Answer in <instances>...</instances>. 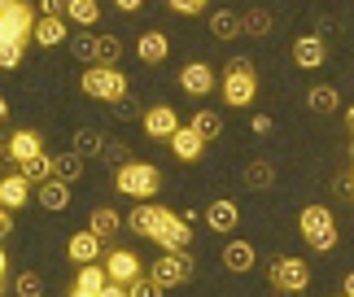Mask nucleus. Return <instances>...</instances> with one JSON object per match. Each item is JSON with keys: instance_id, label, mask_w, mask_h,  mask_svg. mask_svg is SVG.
I'll return each mask as SVG.
<instances>
[{"instance_id": "33", "label": "nucleus", "mask_w": 354, "mask_h": 297, "mask_svg": "<svg viewBox=\"0 0 354 297\" xmlns=\"http://www.w3.org/2000/svg\"><path fill=\"white\" fill-rule=\"evenodd\" d=\"M122 57V39L118 35H97V61L101 66H114Z\"/></svg>"}, {"instance_id": "23", "label": "nucleus", "mask_w": 354, "mask_h": 297, "mask_svg": "<svg viewBox=\"0 0 354 297\" xmlns=\"http://www.w3.org/2000/svg\"><path fill=\"white\" fill-rule=\"evenodd\" d=\"M241 31H245V18H236V13H227V9H219L210 18V35L214 39H236Z\"/></svg>"}, {"instance_id": "27", "label": "nucleus", "mask_w": 354, "mask_h": 297, "mask_svg": "<svg viewBox=\"0 0 354 297\" xmlns=\"http://www.w3.org/2000/svg\"><path fill=\"white\" fill-rule=\"evenodd\" d=\"M306 105H310L315 114H333V110H337V92H333L328 84H319V88L306 92Z\"/></svg>"}, {"instance_id": "35", "label": "nucleus", "mask_w": 354, "mask_h": 297, "mask_svg": "<svg viewBox=\"0 0 354 297\" xmlns=\"http://www.w3.org/2000/svg\"><path fill=\"white\" fill-rule=\"evenodd\" d=\"M245 31L258 35V39L271 35V13H267V9H250V13H245Z\"/></svg>"}, {"instance_id": "53", "label": "nucleus", "mask_w": 354, "mask_h": 297, "mask_svg": "<svg viewBox=\"0 0 354 297\" xmlns=\"http://www.w3.org/2000/svg\"><path fill=\"white\" fill-rule=\"evenodd\" d=\"M350 188H354V180H350Z\"/></svg>"}, {"instance_id": "26", "label": "nucleus", "mask_w": 354, "mask_h": 297, "mask_svg": "<svg viewBox=\"0 0 354 297\" xmlns=\"http://www.w3.org/2000/svg\"><path fill=\"white\" fill-rule=\"evenodd\" d=\"M245 184H250L254 193H263V188L276 184V171H271L267 162H250V166H245Z\"/></svg>"}, {"instance_id": "31", "label": "nucleus", "mask_w": 354, "mask_h": 297, "mask_svg": "<svg viewBox=\"0 0 354 297\" xmlns=\"http://www.w3.org/2000/svg\"><path fill=\"white\" fill-rule=\"evenodd\" d=\"M193 127H197L201 136H206V144H210V140H219V131H223V118L214 114V110H201V114H193Z\"/></svg>"}, {"instance_id": "19", "label": "nucleus", "mask_w": 354, "mask_h": 297, "mask_svg": "<svg viewBox=\"0 0 354 297\" xmlns=\"http://www.w3.org/2000/svg\"><path fill=\"white\" fill-rule=\"evenodd\" d=\"M293 61L302 66V70H315V66H324V39H319V35L293 39Z\"/></svg>"}, {"instance_id": "32", "label": "nucleus", "mask_w": 354, "mask_h": 297, "mask_svg": "<svg viewBox=\"0 0 354 297\" xmlns=\"http://www.w3.org/2000/svg\"><path fill=\"white\" fill-rule=\"evenodd\" d=\"M118 227H122V219H118L114 210H105V206H101V210H92V232H97L101 240H105V236H114Z\"/></svg>"}, {"instance_id": "50", "label": "nucleus", "mask_w": 354, "mask_h": 297, "mask_svg": "<svg viewBox=\"0 0 354 297\" xmlns=\"http://www.w3.org/2000/svg\"><path fill=\"white\" fill-rule=\"evenodd\" d=\"M0 9H9V0H0Z\"/></svg>"}, {"instance_id": "45", "label": "nucleus", "mask_w": 354, "mask_h": 297, "mask_svg": "<svg viewBox=\"0 0 354 297\" xmlns=\"http://www.w3.org/2000/svg\"><path fill=\"white\" fill-rule=\"evenodd\" d=\"M5 118H9V105H5V97H0V123H5Z\"/></svg>"}, {"instance_id": "11", "label": "nucleus", "mask_w": 354, "mask_h": 297, "mask_svg": "<svg viewBox=\"0 0 354 297\" xmlns=\"http://www.w3.org/2000/svg\"><path fill=\"white\" fill-rule=\"evenodd\" d=\"M180 88L188 92V97H206V92H214V70L206 61H188L180 70Z\"/></svg>"}, {"instance_id": "29", "label": "nucleus", "mask_w": 354, "mask_h": 297, "mask_svg": "<svg viewBox=\"0 0 354 297\" xmlns=\"http://www.w3.org/2000/svg\"><path fill=\"white\" fill-rule=\"evenodd\" d=\"M22 61H26V44H18V39H0V70H18Z\"/></svg>"}, {"instance_id": "46", "label": "nucleus", "mask_w": 354, "mask_h": 297, "mask_svg": "<svg viewBox=\"0 0 354 297\" xmlns=\"http://www.w3.org/2000/svg\"><path fill=\"white\" fill-rule=\"evenodd\" d=\"M71 297H97V293H88V289H71Z\"/></svg>"}, {"instance_id": "8", "label": "nucleus", "mask_w": 354, "mask_h": 297, "mask_svg": "<svg viewBox=\"0 0 354 297\" xmlns=\"http://www.w3.org/2000/svg\"><path fill=\"white\" fill-rule=\"evenodd\" d=\"M153 240H158V245L167 249V253H175V249H188V240H193V232H188V219H180V214H171V210H162Z\"/></svg>"}, {"instance_id": "17", "label": "nucleus", "mask_w": 354, "mask_h": 297, "mask_svg": "<svg viewBox=\"0 0 354 297\" xmlns=\"http://www.w3.org/2000/svg\"><path fill=\"white\" fill-rule=\"evenodd\" d=\"M158 219H162V206H153V201H140V206L127 214V227H131L136 236H149V240H153Z\"/></svg>"}, {"instance_id": "39", "label": "nucleus", "mask_w": 354, "mask_h": 297, "mask_svg": "<svg viewBox=\"0 0 354 297\" xmlns=\"http://www.w3.org/2000/svg\"><path fill=\"white\" fill-rule=\"evenodd\" d=\"M167 5H171L175 13H201V9L210 5V0H167Z\"/></svg>"}, {"instance_id": "52", "label": "nucleus", "mask_w": 354, "mask_h": 297, "mask_svg": "<svg viewBox=\"0 0 354 297\" xmlns=\"http://www.w3.org/2000/svg\"><path fill=\"white\" fill-rule=\"evenodd\" d=\"M342 297H350V293H342Z\"/></svg>"}, {"instance_id": "21", "label": "nucleus", "mask_w": 354, "mask_h": 297, "mask_svg": "<svg viewBox=\"0 0 354 297\" xmlns=\"http://www.w3.org/2000/svg\"><path fill=\"white\" fill-rule=\"evenodd\" d=\"M136 52H140V61H145V66H158V61H167L171 44H167V35H162V31H145V35H140V44H136Z\"/></svg>"}, {"instance_id": "49", "label": "nucleus", "mask_w": 354, "mask_h": 297, "mask_svg": "<svg viewBox=\"0 0 354 297\" xmlns=\"http://www.w3.org/2000/svg\"><path fill=\"white\" fill-rule=\"evenodd\" d=\"M346 127H350V131H354V110H350V114H346Z\"/></svg>"}, {"instance_id": "42", "label": "nucleus", "mask_w": 354, "mask_h": 297, "mask_svg": "<svg viewBox=\"0 0 354 297\" xmlns=\"http://www.w3.org/2000/svg\"><path fill=\"white\" fill-rule=\"evenodd\" d=\"M13 232V210H5V206H0V240H5Z\"/></svg>"}, {"instance_id": "4", "label": "nucleus", "mask_w": 354, "mask_h": 297, "mask_svg": "<svg viewBox=\"0 0 354 297\" xmlns=\"http://www.w3.org/2000/svg\"><path fill=\"white\" fill-rule=\"evenodd\" d=\"M297 227H302V240L310 249H319V253H328L337 245V223H333L328 206H306L302 219H297Z\"/></svg>"}, {"instance_id": "13", "label": "nucleus", "mask_w": 354, "mask_h": 297, "mask_svg": "<svg viewBox=\"0 0 354 297\" xmlns=\"http://www.w3.org/2000/svg\"><path fill=\"white\" fill-rule=\"evenodd\" d=\"M26 197H31V180H26L22 171L0 180V206H5V210H22V206H26Z\"/></svg>"}, {"instance_id": "22", "label": "nucleus", "mask_w": 354, "mask_h": 297, "mask_svg": "<svg viewBox=\"0 0 354 297\" xmlns=\"http://www.w3.org/2000/svg\"><path fill=\"white\" fill-rule=\"evenodd\" d=\"M206 223L214 227V232H236V223H241V214H236V201H214V206L206 210Z\"/></svg>"}, {"instance_id": "18", "label": "nucleus", "mask_w": 354, "mask_h": 297, "mask_svg": "<svg viewBox=\"0 0 354 297\" xmlns=\"http://www.w3.org/2000/svg\"><path fill=\"white\" fill-rule=\"evenodd\" d=\"M254 258H258V253H254L250 240H227V245H223V267L232 276H245L254 267Z\"/></svg>"}, {"instance_id": "38", "label": "nucleus", "mask_w": 354, "mask_h": 297, "mask_svg": "<svg viewBox=\"0 0 354 297\" xmlns=\"http://www.w3.org/2000/svg\"><path fill=\"white\" fill-rule=\"evenodd\" d=\"M162 293H167V289H162L153 276H140V280H131V285H127V297H162Z\"/></svg>"}, {"instance_id": "37", "label": "nucleus", "mask_w": 354, "mask_h": 297, "mask_svg": "<svg viewBox=\"0 0 354 297\" xmlns=\"http://www.w3.org/2000/svg\"><path fill=\"white\" fill-rule=\"evenodd\" d=\"M18 297H44V276H39V271H22L18 276Z\"/></svg>"}, {"instance_id": "10", "label": "nucleus", "mask_w": 354, "mask_h": 297, "mask_svg": "<svg viewBox=\"0 0 354 297\" xmlns=\"http://www.w3.org/2000/svg\"><path fill=\"white\" fill-rule=\"evenodd\" d=\"M140 123H145V131H149L153 140H171L175 131H180V118H175L171 105H153V110H145Z\"/></svg>"}, {"instance_id": "48", "label": "nucleus", "mask_w": 354, "mask_h": 297, "mask_svg": "<svg viewBox=\"0 0 354 297\" xmlns=\"http://www.w3.org/2000/svg\"><path fill=\"white\" fill-rule=\"evenodd\" d=\"M5 267H9V258H5V249H0V276H5Z\"/></svg>"}, {"instance_id": "34", "label": "nucleus", "mask_w": 354, "mask_h": 297, "mask_svg": "<svg viewBox=\"0 0 354 297\" xmlns=\"http://www.w3.org/2000/svg\"><path fill=\"white\" fill-rule=\"evenodd\" d=\"M71 52L79 61H97V35H88V31H79L75 39H71Z\"/></svg>"}, {"instance_id": "41", "label": "nucleus", "mask_w": 354, "mask_h": 297, "mask_svg": "<svg viewBox=\"0 0 354 297\" xmlns=\"http://www.w3.org/2000/svg\"><path fill=\"white\" fill-rule=\"evenodd\" d=\"M105 157H110V162H118V166H122V162H131L127 144H105Z\"/></svg>"}, {"instance_id": "14", "label": "nucleus", "mask_w": 354, "mask_h": 297, "mask_svg": "<svg viewBox=\"0 0 354 297\" xmlns=\"http://www.w3.org/2000/svg\"><path fill=\"white\" fill-rule=\"evenodd\" d=\"M171 148H175V157H180V162H197L201 148H206V136H201V131L188 123V127H180V131L171 136Z\"/></svg>"}, {"instance_id": "44", "label": "nucleus", "mask_w": 354, "mask_h": 297, "mask_svg": "<svg viewBox=\"0 0 354 297\" xmlns=\"http://www.w3.org/2000/svg\"><path fill=\"white\" fill-rule=\"evenodd\" d=\"M114 5H118L122 13H131V9H140V5H145V0H114Z\"/></svg>"}, {"instance_id": "36", "label": "nucleus", "mask_w": 354, "mask_h": 297, "mask_svg": "<svg viewBox=\"0 0 354 297\" xmlns=\"http://www.w3.org/2000/svg\"><path fill=\"white\" fill-rule=\"evenodd\" d=\"M110 110H114V118H122V123H131V118H145V110H140V101H136V97H118V101H110Z\"/></svg>"}, {"instance_id": "30", "label": "nucleus", "mask_w": 354, "mask_h": 297, "mask_svg": "<svg viewBox=\"0 0 354 297\" xmlns=\"http://www.w3.org/2000/svg\"><path fill=\"white\" fill-rule=\"evenodd\" d=\"M66 18L79 22V26H92L101 18V5H97V0H71V13H66Z\"/></svg>"}, {"instance_id": "28", "label": "nucleus", "mask_w": 354, "mask_h": 297, "mask_svg": "<svg viewBox=\"0 0 354 297\" xmlns=\"http://www.w3.org/2000/svg\"><path fill=\"white\" fill-rule=\"evenodd\" d=\"M75 153H84V157H97V153H105V140H101V131H92V127L75 131Z\"/></svg>"}, {"instance_id": "16", "label": "nucleus", "mask_w": 354, "mask_h": 297, "mask_svg": "<svg viewBox=\"0 0 354 297\" xmlns=\"http://www.w3.org/2000/svg\"><path fill=\"white\" fill-rule=\"evenodd\" d=\"M39 206H44L48 214H62L66 206H71V184L57 180V175L44 180V184H39Z\"/></svg>"}, {"instance_id": "15", "label": "nucleus", "mask_w": 354, "mask_h": 297, "mask_svg": "<svg viewBox=\"0 0 354 297\" xmlns=\"http://www.w3.org/2000/svg\"><path fill=\"white\" fill-rule=\"evenodd\" d=\"M35 153H44V144H39V131H13L9 144H5V157L18 166V162L26 157H35Z\"/></svg>"}, {"instance_id": "20", "label": "nucleus", "mask_w": 354, "mask_h": 297, "mask_svg": "<svg viewBox=\"0 0 354 297\" xmlns=\"http://www.w3.org/2000/svg\"><path fill=\"white\" fill-rule=\"evenodd\" d=\"M66 18H53V13H44V18H35V44H44V48H53V44H66Z\"/></svg>"}, {"instance_id": "9", "label": "nucleus", "mask_w": 354, "mask_h": 297, "mask_svg": "<svg viewBox=\"0 0 354 297\" xmlns=\"http://www.w3.org/2000/svg\"><path fill=\"white\" fill-rule=\"evenodd\" d=\"M105 276H110L114 285H131V280H140V258H136L131 249H110V258H105Z\"/></svg>"}, {"instance_id": "3", "label": "nucleus", "mask_w": 354, "mask_h": 297, "mask_svg": "<svg viewBox=\"0 0 354 297\" xmlns=\"http://www.w3.org/2000/svg\"><path fill=\"white\" fill-rule=\"evenodd\" d=\"M79 88H84L92 101H105V105H110V101H118V97H127V75L114 70V66H101V61H97V66H88V70H84Z\"/></svg>"}, {"instance_id": "43", "label": "nucleus", "mask_w": 354, "mask_h": 297, "mask_svg": "<svg viewBox=\"0 0 354 297\" xmlns=\"http://www.w3.org/2000/svg\"><path fill=\"white\" fill-rule=\"evenodd\" d=\"M254 136H271V118H267V114L254 118Z\"/></svg>"}, {"instance_id": "40", "label": "nucleus", "mask_w": 354, "mask_h": 297, "mask_svg": "<svg viewBox=\"0 0 354 297\" xmlns=\"http://www.w3.org/2000/svg\"><path fill=\"white\" fill-rule=\"evenodd\" d=\"M39 9L53 13V18H66V13H71V0H39Z\"/></svg>"}, {"instance_id": "47", "label": "nucleus", "mask_w": 354, "mask_h": 297, "mask_svg": "<svg viewBox=\"0 0 354 297\" xmlns=\"http://www.w3.org/2000/svg\"><path fill=\"white\" fill-rule=\"evenodd\" d=\"M346 293H350V297H354V271H350V276H346Z\"/></svg>"}, {"instance_id": "51", "label": "nucleus", "mask_w": 354, "mask_h": 297, "mask_svg": "<svg viewBox=\"0 0 354 297\" xmlns=\"http://www.w3.org/2000/svg\"><path fill=\"white\" fill-rule=\"evenodd\" d=\"M0 153H5V144H0Z\"/></svg>"}, {"instance_id": "2", "label": "nucleus", "mask_w": 354, "mask_h": 297, "mask_svg": "<svg viewBox=\"0 0 354 297\" xmlns=\"http://www.w3.org/2000/svg\"><path fill=\"white\" fill-rule=\"evenodd\" d=\"M219 88H223V101L227 105H236V110H241V105H250L258 97V75H254L250 57H232V61H227Z\"/></svg>"}, {"instance_id": "1", "label": "nucleus", "mask_w": 354, "mask_h": 297, "mask_svg": "<svg viewBox=\"0 0 354 297\" xmlns=\"http://www.w3.org/2000/svg\"><path fill=\"white\" fill-rule=\"evenodd\" d=\"M114 188L136 197V201H149V197H158V188H162V171L153 162H122L118 175H114Z\"/></svg>"}, {"instance_id": "5", "label": "nucleus", "mask_w": 354, "mask_h": 297, "mask_svg": "<svg viewBox=\"0 0 354 297\" xmlns=\"http://www.w3.org/2000/svg\"><path fill=\"white\" fill-rule=\"evenodd\" d=\"M267 280H271V293L276 297H302L306 285H310V267L302 258H276Z\"/></svg>"}, {"instance_id": "6", "label": "nucleus", "mask_w": 354, "mask_h": 297, "mask_svg": "<svg viewBox=\"0 0 354 297\" xmlns=\"http://www.w3.org/2000/svg\"><path fill=\"white\" fill-rule=\"evenodd\" d=\"M193 271H197L193 253H188V249H175V253H162L149 276H153L162 289H180V285H188V280H193Z\"/></svg>"}, {"instance_id": "24", "label": "nucleus", "mask_w": 354, "mask_h": 297, "mask_svg": "<svg viewBox=\"0 0 354 297\" xmlns=\"http://www.w3.org/2000/svg\"><path fill=\"white\" fill-rule=\"evenodd\" d=\"M53 175H57V180H66V184H75L79 175H84V153H57L53 157Z\"/></svg>"}, {"instance_id": "25", "label": "nucleus", "mask_w": 354, "mask_h": 297, "mask_svg": "<svg viewBox=\"0 0 354 297\" xmlns=\"http://www.w3.org/2000/svg\"><path fill=\"white\" fill-rule=\"evenodd\" d=\"M18 171H22L31 184H44V180H53V157H48V153H35V157L18 162Z\"/></svg>"}, {"instance_id": "7", "label": "nucleus", "mask_w": 354, "mask_h": 297, "mask_svg": "<svg viewBox=\"0 0 354 297\" xmlns=\"http://www.w3.org/2000/svg\"><path fill=\"white\" fill-rule=\"evenodd\" d=\"M35 35V13L26 0H9V9H0V39H18V44H26V39Z\"/></svg>"}, {"instance_id": "12", "label": "nucleus", "mask_w": 354, "mask_h": 297, "mask_svg": "<svg viewBox=\"0 0 354 297\" xmlns=\"http://www.w3.org/2000/svg\"><path fill=\"white\" fill-rule=\"evenodd\" d=\"M101 245H105V240H101V236L88 227V232H75V236H71V245H66V253H71V262L88 267V262H97V258H101Z\"/></svg>"}]
</instances>
